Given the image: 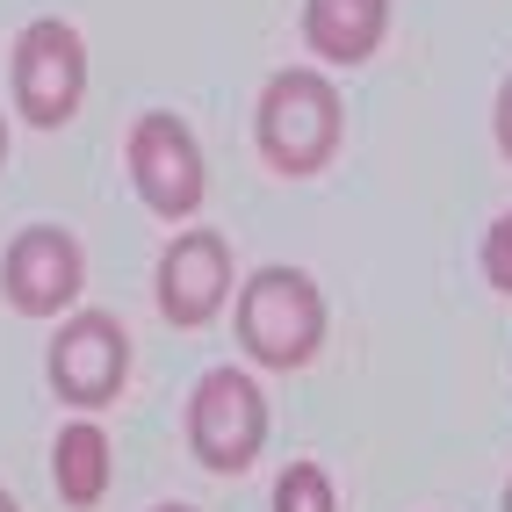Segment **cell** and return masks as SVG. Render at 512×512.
<instances>
[{"mask_svg": "<svg viewBox=\"0 0 512 512\" xmlns=\"http://www.w3.org/2000/svg\"><path fill=\"white\" fill-rule=\"evenodd\" d=\"M505 512H512V484H505Z\"/></svg>", "mask_w": 512, "mask_h": 512, "instance_id": "obj_17", "label": "cell"}, {"mask_svg": "<svg viewBox=\"0 0 512 512\" xmlns=\"http://www.w3.org/2000/svg\"><path fill=\"white\" fill-rule=\"evenodd\" d=\"M339 130H347V109H339V94L325 73L311 65H289L260 87V109H253V145L260 159L275 166V174L303 181L318 174V166L339 152Z\"/></svg>", "mask_w": 512, "mask_h": 512, "instance_id": "obj_1", "label": "cell"}, {"mask_svg": "<svg viewBox=\"0 0 512 512\" xmlns=\"http://www.w3.org/2000/svg\"><path fill=\"white\" fill-rule=\"evenodd\" d=\"M130 188L145 195L152 217H202V195H210V166H202V145L195 130L174 116V109H152L130 123Z\"/></svg>", "mask_w": 512, "mask_h": 512, "instance_id": "obj_5", "label": "cell"}, {"mask_svg": "<svg viewBox=\"0 0 512 512\" xmlns=\"http://www.w3.org/2000/svg\"><path fill=\"white\" fill-rule=\"evenodd\" d=\"M383 29H390V0H303V44L325 65L375 58Z\"/></svg>", "mask_w": 512, "mask_h": 512, "instance_id": "obj_9", "label": "cell"}, {"mask_svg": "<svg viewBox=\"0 0 512 512\" xmlns=\"http://www.w3.org/2000/svg\"><path fill=\"white\" fill-rule=\"evenodd\" d=\"M275 512H339L332 476H325L318 462H289V469L275 476Z\"/></svg>", "mask_w": 512, "mask_h": 512, "instance_id": "obj_11", "label": "cell"}, {"mask_svg": "<svg viewBox=\"0 0 512 512\" xmlns=\"http://www.w3.org/2000/svg\"><path fill=\"white\" fill-rule=\"evenodd\" d=\"M238 347L260 368H303L325 347V296L303 267H260V275L238 289Z\"/></svg>", "mask_w": 512, "mask_h": 512, "instance_id": "obj_2", "label": "cell"}, {"mask_svg": "<svg viewBox=\"0 0 512 512\" xmlns=\"http://www.w3.org/2000/svg\"><path fill=\"white\" fill-rule=\"evenodd\" d=\"M188 448L202 469L238 476L253 469L267 448V390L253 383L246 368H210L188 397Z\"/></svg>", "mask_w": 512, "mask_h": 512, "instance_id": "obj_4", "label": "cell"}, {"mask_svg": "<svg viewBox=\"0 0 512 512\" xmlns=\"http://www.w3.org/2000/svg\"><path fill=\"white\" fill-rule=\"evenodd\" d=\"M0 512H22V505H15V498H8V491H0Z\"/></svg>", "mask_w": 512, "mask_h": 512, "instance_id": "obj_14", "label": "cell"}, {"mask_svg": "<svg viewBox=\"0 0 512 512\" xmlns=\"http://www.w3.org/2000/svg\"><path fill=\"white\" fill-rule=\"evenodd\" d=\"M51 390L73 404V412H101V404L123 397V375H130V339L109 311H73L51 332Z\"/></svg>", "mask_w": 512, "mask_h": 512, "instance_id": "obj_7", "label": "cell"}, {"mask_svg": "<svg viewBox=\"0 0 512 512\" xmlns=\"http://www.w3.org/2000/svg\"><path fill=\"white\" fill-rule=\"evenodd\" d=\"M87 289V253L65 224H29L0 253V296L22 318H65Z\"/></svg>", "mask_w": 512, "mask_h": 512, "instance_id": "obj_6", "label": "cell"}, {"mask_svg": "<svg viewBox=\"0 0 512 512\" xmlns=\"http://www.w3.org/2000/svg\"><path fill=\"white\" fill-rule=\"evenodd\" d=\"M159 512H195V505H159Z\"/></svg>", "mask_w": 512, "mask_h": 512, "instance_id": "obj_16", "label": "cell"}, {"mask_svg": "<svg viewBox=\"0 0 512 512\" xmlns=\"http://www.w3.org/2000/svg\"><path fill=\"white\" fill-rule=\"evenodd\" d=\"M484 275H491L498 296H512V210L484 231Z\"/></svg>", "mask_w": 512, "mask_h": 512, "instance_id": "obj_12", "label": "cell"}, {"mask_svg": "<svg viewBox=\"0 0 512 512\" xmlns=\"http://www.w3.org/2000/svg\"><path fill=\"white\" fill-rule=\"evenodd\" d=\"M109 433H101L94 419H73L58 433V448H51V484H58V498L73 505V512H87V505H101V491H109Z\"/></svg>", "mask_w": 512, "mask_h": 512, "instance_id": "obj_10", "label": "cell"}, {"mask_svg": "<svg viewBox=\"0 0 512 512\" xmlns=\"http://www.w3.org/2000/svg\"><path fill=\"white\" fill-rule=\"evenodd\" d=\"M0 159H8V123H0Z\"/></svg>", "mask_w": 512, "mask_h": 512, "instance_id": "obj_15", "label": "cell"}, {"mask_svg": "<svg viewBox=\"0 0 512 512\" xmlns=\"http://www.w3.org/2000/svg\"><path fill=\"white\" fill-rule=\"evenodd\" d=\"M8 80H15V109H22V123L65 130V123L80 116V101H87V44H80V29L58 22V15L29 22L22 37H15Z\"/></svg>", "mask_w": 512, "mask_h": 512, "instance_id": "obj_3", "label": "cell"}, {"mask_svg": "<svg viewBox=\"0 0 512 512\" xmlns=\"http://www.w3.org/2000/svg\"><path fill=\"white\" fill-rule=\"evenodd\" d=\"M152 303H159V318H166V325H181V332L210 325L224 303H231V246H224V231L188 224L174 246L159 253Z\"/></svg>", "mask_w": 512, "mask_h": 512, "instance_id": "obj_8", "label": "cell"}, {"mask_svg": "<svg viewBox=\"0 0 512 512\" xmlns=\"http://www.w3.org/2000/svg\"><path fill=\"white\" fill-rule=\"evenodd\" d=\"M491 123H498V145H505V159H512V80L498 87V116H491Z\"/></svg>", "mask_w": 512, "mask_h": 512, "instance_id": "obj_13", "label": "cell"}]
</instances>
